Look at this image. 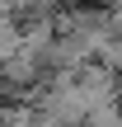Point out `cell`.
<instances>
[{"label":"cell","mask_w":122,"mask_h":127,"mask_svg":"<svg viewBox=\"0 0 122 127\" xmlns=\"http://www.w3.org/2000/svg\"><path fill=\"white\" fill-rule=\"evenodd\" d=\"M99 61H103L113 75H122V28H113V33L103 38V47H99Z\"/></svg>","instance_id":"cell-1"},{"label":"cell","mask_w":122,"mask_h":127,"mask_svg":"<svg viewBox=\"0 0 122 127\" xmlns=\"http://www.w3.org/2000/svg\"><path fill=\"white\" fill-rule=\"evenodd\" d=\"M0 94H5V80H0Z\"/></svg>","instance_id":"cell-2"},{"label":"cell","mask_w":122,"mask_h":127,"mask_svg":"<svg viewBox=\"0 0 122 127\" xmlns=\"http://www.w3.org/2000/svg\"><path fill=\"white\" fill-rule=\"evenodd\" d=\"M113 127H122V123H113Z\"/></svg>","instance_id":"cell-3"}]
</instances>
